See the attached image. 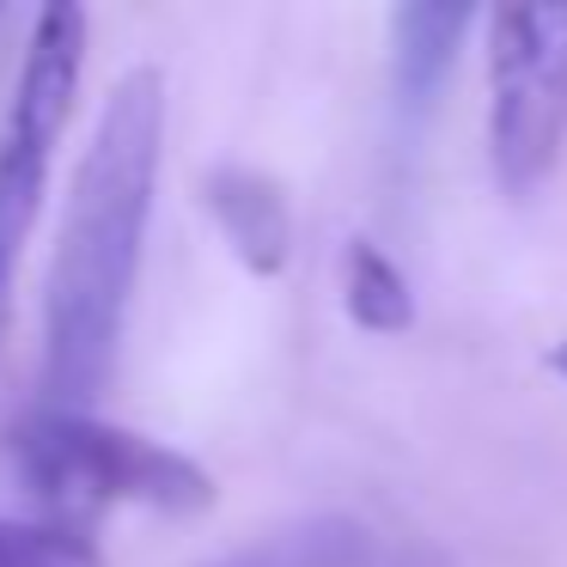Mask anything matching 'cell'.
Segmentation results:
<instances>
[{
	"instance_id": "8992f818",
	"label": "cell",
	"mask_w": 567,
	"mask_h": 567,
	"mask_svg": "<svg viewBox=\"0 0 567 567\" xmlns=\"http://www.w3.org/2000/svg\"><path fill=\"white\" fill-rule=\"evenodd\" d=\"M379 549H372V530L348 513H318L299 518V525L269 530L262 543L238 549L233 561L220 567H372Z\"/></svg>"
},
{
	"instance_id": "6da1fadb",
	"label": "cell",
	"mask_w": 567,
	"mask_h": 567,
	"mask_svg": "<svg viewBox=\"0 0 567 567\" xmlns=\"http://www.w3.org/2000/svg\"><path fill=\"white\" fill-rule=\"evenodd\" d=\"M165 153V80L135 68L111 86L68 184L55 262L43 287V409L92 415L123 354Z\"/></svg>"
},
{
	"instance_id": "9c48e42d",
	"label": "cell",
	"mask_w": 567,
	"mask_h": 567,
	"mask_svg": "<svg viewBox=\"0 0 567 567\" xmlns=\"http://www.w3.org/2000/svg\"><path fill=\"white\" fill-rule=\"evenodd\" d=\"M0 567H104L99 543L50 518H0Z\"/></svg>"
},
{
	"instance_id": "30bf717a",
	"label": "cell",
	"mask_w": 567,
	"mask_h": 567,
	"mask_svg": "<svg viewBox=\"0 0 567 567\" xmlns=\"http://www.w3.org/2000/svg\"><path fill=\"white\" fill-rule=\"evenodd\" d=\"M555 367H561V372H567V348H561V354H555Z\"/></svg>"
},
{
	"instance_id": "7a4b0ae2",
	"label": "cell",
	"mask_w": 567,
	"mask_h": 567,
	"mask_svg": "<svg viewBox=\"0 0 567 567\" xmlns=\"http://www.w3.org/2000/svg\"><path fill=\"white\" fill-rule=\"evenodd\" d=\"M13 464L31 501L62 518H92L111 513V506H147V513L189 518L214 506V476L196 457L172 452L135 427L68 415V409H38L13 433Z\"/></svg>"
},
{
	"instance_id": "52a82bcc",
	"label": "cell",
	"mask_w": 567,
	"mask_h": 567,
	"mask_svg": "<svg viewBox=\"0 0 567 567\" xmlns=\"http://www.w3.org/2000/svg\"><path fill=\"white\" fill-rule=\"evenodd\" d=\"M464 25H470L464 7H433V0L427 7H403V13L391 19V31H396V92H403L409 111H421V104L440 92Z\"/></svg>"
},
{
	"instance_id": "3957f363",
	"label": "cell",
	"mask_w": 567,
	"mask_h": 567,
	"mask_svg": "<svg viewBox=\"0 0 567 567\" xmlns=\"http://www.w3.org/2000/svg\"><path fill=\"white\" fill-rule=\"evenodd\" d=\"M80 68H86V13L80 7H43L13 104H7V123H0V336L13 323L19 262H25L43 189H50L55 147L68 135V116H74Z\"/></svg>"
},
{
	"instance_id": "ba28073f",
	"label": "cell",
	"mask_w": 567,
	"mask_h": 567,
	"mask_svg": "<svg viewBox=\"0 0 567 567\" xmlns=\"http://www.w3.org/2000/svg\"><path fill=\"white\" fill-rule=\"evenodd\" d=\"M348 318L372 336H403L415 323V299H409L403 269L367 238H354V250H348Z\"/></svg>"
},
{
	"instance_id": "5b68a950",
	"label": "cell",
	"mask_w": 567,
	"mask_h": 567,
	"mask_svg": "<svg viewBox=\"0 0 567 567\" xmlns=\"http://www.w3.org/2000/svg\"><path fill=\"white\" fill-rule=\"evenodd\" d=\"M208 214L220 220L233 257L245 262L250 275H281L287 257H293V214H287V196L275 177L245 172V165H220L208 177Z\"/></svg>"
},
{
	"instance_id": "277c9868",
	"label": "cell",
	"mask_w": 567,
	"mask_h": 567,
	"mask_svg": "<svg viewBox=\"0 0 567 567\" xmlns=\"http://www.w3.org/2000/svg\"><path fill=\"white\" fill-rule=\"evenodd\" d=\"M488 141L506 189H530L567 141V7L488 19Z\"/></svg>"
}]
</instances>
